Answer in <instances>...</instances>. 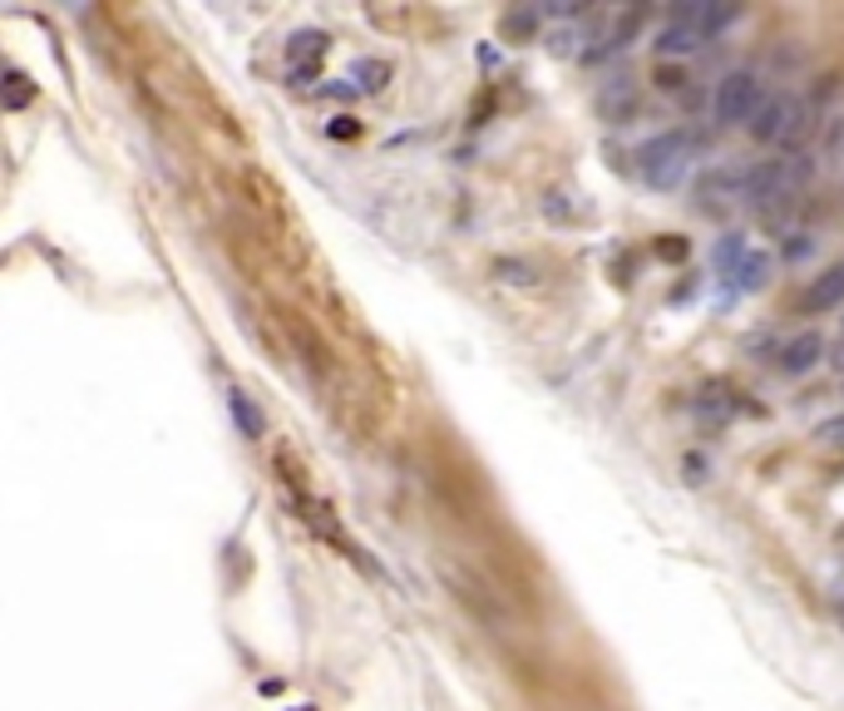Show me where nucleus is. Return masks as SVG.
Masks as SVG:
<instances>
[{"mask_svg":"<svg viewBox=\"0 0 844 711\" xmlns=\"http://www.w3.org/2000/svg\"><path fill=\"white\" fill-rule=\"evenodd\" d=\"M5 104H11V109H25V104H30V85H25V75H15V70L5 75Z\"/></svg>","mask_w":844,"mask_h":711,"instance_id":"obj_19","label":"nucleus"},{"mask_svg":"<svg viewBox=\"0 0 844 711\" xmlns=\"http://www.w3.org/2000/svg\"><path fill=\"white\" fill-rule=\"evenodd\" d=\"M672 21H686V25H696L706 40H717L721 30H731V25L741 21V11H736V5H711V0H696V5H677Z\"/></svg>","mask_w":844,"mask_h":711,"instance_id":"obj_10","label":"nucleus"},{"mask_svg":"<svg viewBox=\"0 0 844 711\" xmlns=\"http://www.w3.org/2000/svg\"><path fill=\"white\" fill-rule=\"evenodd\" d=\"M815 435H820L824 445H844V415H830V421H824Z\"/></svg>","mask_w":844,"mask_h":711,"instance_id":"obj_21","label":"nucleus"},{"mask_svg":"<svg viewBox=\"0 0 844 711\" xmlns=\"http://www.w3.org/2000/svg\"><path fill=\"white\" fill-rule=\"evenodd\" d=\"M692 163H696V134L692 129L653 134V139L637 149L642 184L657 188V194H677V188L692 178Z\"/></svg>","mask_w":844,"mask_h":711,"instance_id":"obj_1","label":"nucleus"},{"mask_svg":"<svg viewBox=\"0 0 844 711\" xmlns=\"http://www.w3.org/2000/svg\"><path fill=\"white\" fill-rule=\"evenodd\" d=\"M840 341H844V332H840Z\"/></svg>","mask_w":844,"mask_h":711,"instance_id":"obj_22","label":"nucleus"},{"mask_svg":"<svg viewBox=\"0 0 844 711\" xmlns=\"http://www.w3.org/2000/svg\"><path fill=\"white\" fill-rule=\"evenodd\" d=\"M770 277H775V258H770L766 248H756V242H750V252L736 262V267H731L727 282H731V291H746V297H750V291H766Z\"/></svg>","mask_w":844,"mask_h":711,"instance_id":"obj_12","label":"nucleus"},{"mask_svg":"<svg viewBox=\"0 0 844 711\" xmlns=\"http://www.w3.org/2000/svg\"><path fill=\"white\" fill-rule=\"evenodd\" d=\"M657 89H662V95H682L686 89V70L682 65H657Z\"/></svg>","mask_w":844,"mask_h":711,"instance_id":"obj_17","label":"nucleus"},{"mask_svg":"<svg viewBox=\"0 0 844 711\" xmlns=\"http://www.w3.org/2000/svg\"><path fill=\"white\" fill-rule=\"evenodd\" d=\"M766 79L756 70H731V75L717 79V95H711V124L717 129H750V118L766 109Z\"/></svg>","mask_w":844,"mask_h":711,"instance_id":"obj_4","label":"nucleus"},{"mask_svg":"<svg viewBox=\"0 0 844 711\" xmlns=\"http://www.w3.org/2000/svg\"><path fill=\"white\" fill-rule=\"evenodd\" d=\"M820 139H824V153H830V159H840V153H844V114H834L830 124H824Z\"/></svg>","mask_w":844,"mask_h":711,"instance_id":"obj_18","label":"nucleus"},{"mask_svg":"<svg viewBox=\"0 0 844 711\" xmlns=\"http://www.w3.org/2000/svg\"><path fill=\"white\" fill-rule=\"evenodd\" d=\"M642 95H637V79L628 75V70H612L608 79H603L598 89H593V109L603 114V124H632V114H637Z\"/></svg>","mask_w":844,"mask_h":711,"instance_id":"obj_6","label":"nucleus"},{"mask_svg":"<svg viewBox=\"0 0 844 711\" xmlns=\"http://www.w3.org/2000/svg\"><path fill=\"white\" fill-rule=\"evenodd\" d=\"M494 272H499V282H519V287H529V282H534V272H529L524 262H499Z\"/></svg>","mask_w":844,"mask_h":711,"instance_id":"obj_20","label":"nucleus"},{"mask_svg":"<svg viewBox=\"0 0 844 711\" xmlns=\"http://www.w3.org/2000/svg\"><path fill=\"white\" fill-rule=\"evenodd\" d=\"M346 85H351L356 95H381V89L390 85V65H385V60H375V54H365V60H356V65H351Z\"/></svg>","mask_w":844,"mask_h":711,"instance_id":"obj_15","label":"nucleus"},{"mask_svg":"<svg viewBox=\"0 0 844 711\" xmlns=\"http://www.w3.org/2000/svg\"><path fill=\"white\" fill-rule=\"evenodd\" d=\"M227 415H233L243 440H262V435H268V415H262V406H257L247 390H237V386L227 390Z\"/></svg>","mask_w":844,"mask_h":711,"instance_id":"obj_13","label":"nucleus"},{"mask_svg":"<svg viewBox=\"0 0 844 711\" xmlns=\"http://www.w3.org/2000/svg\"><path fill=\"white\" fill-rule=\"evenodd\" d=\"M815 129V109L810 99L800 95H770L766 109L750 118V139L756 144H785V149H800Z\"/></svg>","mask_w":844,"mask_h":711,"instance_id":"obj_3","label":"nucleus"},{"mask_svg":"<svg viewBox=\"0 0 844 711\" xmlns=\"http://www.w3.org/2000/svg\"><path fill=\"white\" fill-rule=\"evenodd\" d=\"M824 351H830V346H824V336L815 332V326H805V332H795L791 341L775 351V366H781L785 376H810V371L824 361Z\"/></svg>","mask_w":844,"mask_h":711,"instance_id":"obj_8","label":"nucleus"},{"mask_svg":"<svg viewBox=\"0 0 844 711\" xmlns=\"http://www.w3.org/2000/svg\"><path fill=\"white\" fill-rule=\"evenodd\" d=\"M810 184V159L795 153V159H766L750 163V184H746V208L760 217H775L781 208L795 203V194Z\"/></svg>","mask_w":844,"mask_h":711,"instance_id":"obj_2","label":"nucleus"},{"mask_svg":"<svg viewBox=\"0 0 844 711\" xmlns=\"http://www.w3.org/2000/svg\"><path fill=\"white\" fill-rule=\"evenodd\" d=\"M750 252V237H741V233H727V237H717V242H711V272H717L721 282L731 277V267H736L741 258H746Z\"/></svg>","mask_w":844,"mask_h":711,"instance_id":"obj_16","label":"nucleus"},{"mask_svg":"<svg viewBox=\"0 0 844 711\" xmlns=\"http://www.w3.org/2000/svg\"><path fill=\"white\" fill-rule=\"evenodd\" d=\"M746 184H750V163H717V169L696 184V208H702V213L746 208Z\"/></svg>","mask_w":844,"mask_h":711,"instance_id":"obj_5","label":"nucleus"},{"mask_svg":"<svg viewBox=\"0 0 844 711\" xmlns=\"http://www.w3.org/2000/svg\"><path fill=\"white\" fill-rule=\"evenodd\" d=\"M326 45H332V35L326 30H297L287 40V70H291V79H307V75H316V65H321V54H326Z\"/></svg>","mask_w":844,"mask_h":711,"instance_id":"obj_9","label":"nucleus"},{"mask_svg":"<svg viewBox=\"0 0 844 711\" xmlns=\"http://www.w3.org/2000/svg\"><path fill=\"white\" fill-rule=\"evenodd\" d=\"M702 45H706V35L696 30V25H686V21H667L662 30H657L653 50H657V60H662V65H667V60H672V65H677V60H686V54H696V50H702Z\"/></svg>","mask_w":844,"mask_h":711,"instance_id":"obj_11","label":"nucleus"},{"mask_svg":"<svg viewBox=\"0 0 844 711\" xmlns=\"http://www.w3.org/2000/svg\"><path fill=\"white\" fill-rule=\"evenodd\" d=\"M538 40H544V50L558 54V60H583V50H588V30H583V25H573V21H563V25H554V30H544Z\"/></svg>","mask_w":844,"mask_h":711,"instance_id":"obj_14","label":"nucleus"},{"mask_svg":"<svg viewBox=\"0 0 844 711\" xmlns=\"http://www.w3.org/2000/svg\"><path fill=\"white\" fill-rule=\"evenodd\" d=\"M800 316H830L844 307V262H830L820 277H810V287L800 291Z\"/></svg>","mask_w":844,"mask_h":711,"instance_id":"obj_7","label":"nucleus"}]
</instances>
